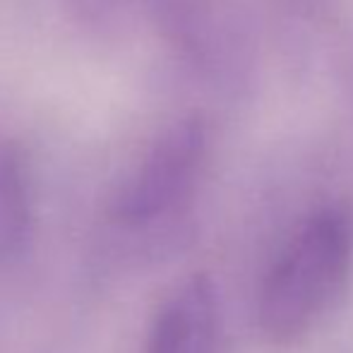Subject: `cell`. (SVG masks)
I'll list each match as a JSON object with an SVG mask.
<instances>
[{
    "label": "cell",
    "instance_id": "obj_1",
    "mask_svg": "<svg viewBox=\"0 0 353 353\" xmlns=\"http://www.w3.org/2000/svg\"><path fill=\"white\" fill-rule=\"evenodd\" d=\"M353 262V219L322 207L303 221L262 283L257 322L272 344L305 336L346 288Z\"/></svg>",
    "mask_w": 353,
    "mask_h": 353
},
{
    "label": "cell",
    "instance_id": "obj_2",
    "mask_svg": "<svg viewBox=\"0 0 353 353\" xmlns=\"http://www.w3.org/2000/svg\"><path fill=\"white\" fill-rule=\"evenodd\" d=\"M205 152L207 130L200 118L173 123L121 185L111 205V219L125 228H144L176 212L200 176Z\"/></svg>",
    "mask_w": 353,
    "mask_h": 353
},
{
    "label": "cell",
    "instance_id": "obj_3",
    "mask_svg": "<svg viewBox=\"0 0 353 353\" xmlns=\"http://www.w3.org/2000/svg\"><path fill=\"white\" fill-rule=\"evenodd\" d=\"M216 288L207 274H192L161 303L144 353H216Z\"/></svg>",
    "mask_w": 353,
    "mask_h": 353
},
{
    "label": "cell",
    "instance_id": "obj_4",
    "mask_svg": "<svg viewBox=\"0 0 353 353\" xmlns=\"http://www.w3.org/2000/svg\"><path fill=\"white\" fill-rule=\"evenodd\" d=\"M32 236V190L24 159L0 147V262L24 252Z\"/></svg>",
    "mask_w": 353,
    "mask_h": 353
}]
</instances>
